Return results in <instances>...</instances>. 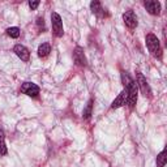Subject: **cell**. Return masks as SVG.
<instances>
[{
    "label": "cell",
    "mask_w": 167,
    "mask_h": 167,
    "mask_svg": "<svg viewBox=\"0 0 167 167\" xmlns=\"http://www.w3.org/2000/svg\"><path fill=\"white\" fill-rule=\"evenodd\" d=\"M73 60L77 65L80 67H85L86 65V58L85 54H84V50L81 47H76L73 51Z\"/></svg>",
    "instance_id": "9"
},
{
    "label": "cell",
    "mask_w": 167,
    "mask_h": 167,
    "mask_svg": "<svg viewBox=\"0 0 167 167\" xmlns=\"http://www.w3.org/2000/svg\"><path fill=\"white\" fill-rule=\"evenodd\" d=\"M125 90H127V94H128L127 103L131 108H133L137 103V97H138V88H137L136 81H132L129 85L125 88Z\"/></svg>",
    "instance_id": "2"
},
{
    "label": "cell",
    "mask_w": 167,
    "mask_h": 167,
    "mask_svg": "<svg viewBox=\"0 0 167 167\" xmlns=\"http://www.w3.org/2000/svg\"><path fill=\"white\" fill-rule=\"evenodd\" d=\"M7 34L10 38H18L20 37V29L18 27H9V29L7 30Z\"/></svg>",
    "instance_id": "15"
},
{
    "label": "cell",
    "mask_w": 167,
    "mask_h": 167,
    "mask_svg": "<svg viewBox=\"0 0 167 167\" xmlns=\"http://www.w3.org/2000/svg\"><path fill=\"white\" fill-rule=\"evenodd\" d=\"M21 92L29 97H37L39 94V88L33 82H24L21 86Z\"/></svg>",
    "instance_id": "5"
},
{
    "label": "cell",
    "mask_w": 167,
    "mask_h": 167,
    "mask_svg": "<svg viewBox=\"0 0 167 167\" xmlns=\"http://www.w3.org/2000/svg\"><path fill=\"white\" fill-rule=\"evenodd\" d=\"M51 24H52L54 34L56 35V37H63V34H64L63 21H62V17H60L56 12H52L51 13Z\"/></svg>",
    "instance_id": "3"
},
{
    "label": "cell",
    "mask_w": 167,
    "mask_h": 167,
    "mask_svg": "<svg viewBox=\"0 0 167 167\" xmlns=\"http://www.w3.org/2000/svg\"><path fill=\"white\" fill-rule=\"evenodd\" d=\"M38 5H39V2H29V7L31 9H37Z\"/></svg>",
    "instance_id": "18"
},
{
    "label": "cell",
    "mask_w": 167,
    "mask_h": 167,
    "mask_svg": "<svg viewBox=\"0 0 167 167\" xmlns=\"http://www.w3.org/2000/svg\"><path fill=\"white\" fill-rule=\"evenodd\" d=\"M166 154H167L166 149H165V150H162V152H161V153L158 154V157H157V167H165L166 161H167Z\"/></svg>",
    "instance_id": "13"
},
{
    "label": "cell",
    "mask_w": 167,
    "mask_h": 167,
    "mask_svg": "<svg viewBox=\"0 0 167 167\" xmlns=\"http://www.w3.org/2000/svg\"><path fill=\"white\" fill-rule=\"evenodd\" d=\"M92 108H93V99L88 103L86 108L84 110V118H85V119H89V118L92 116Z\"/></svg>",
    "instance_id": "16"
},
{
    "label": "cell",
    "mask_w": 167,
    "mask_h": 167,
    "mask_svg": "<svg viewBox=\"0 0 167 167\" xmlns=\"http://www.w3.org/2000/svg\"><path fill=\"white\" fill-rule=\"evenodd\" d=\"M144 7L146 8V10L153 14V16H159L161 14V3L155 2V0H148L144 3Z\"/></svg>",
    "instance_id": "6"
},
{
    "label": "cell",
    "mask_w": 167,
    "mask_h": 167,
    "mask_svg": "<svg viewBox=\"0 0 167 167\" xmlns=\"http://www.w3.org/2000/svg\"><path fill=\"white\" fill-rule=\"evenodd\" d=\"M13 52L17 55L22 62H29L30 52H29V50H27L25 46H22V44H16L14 48H13Z\"/></svg>",
    "instance_id": "8"
},
{
    "label": "cell",
    "mask_w": 167,
    "mask_h": 167,
    "mask_svg": "<svg viewBox=\"0 0 167 167\" xmlns=\"http://www.w3.org/2000/svg\"><path fill=\"white\" fill-rule=\"evenodd\" d=\"M136 84H137V88H140V90L144 96L148 98H152V90H150L149 84H148L145 77H144V75L140 73V72H137V82Z\"/></svg>",
    "instance_id": "4"
},
{
    "label": "cell",
    "mask_w": 167,
    "mask_h": 167,
    "mask_svg": "<svg viewBox=\"0 0 167 167\" xmlns=\"http://www.w3.org/2000/svg\"><path fill=\"white\" fill-rule=\"evenodd\" d=\"M146 46L149 48L150 54H152L154 58L162 59V48H161L158 38L155 37L154 34H148L146 35Z\"/></svg>",
    "instance_id": "1"
},
{
    "label": "cell",
    "mask_w": 167,
    "mask_h": 167,
    "mask_svg": "<svg viewBox=\"0 0 167 167\" xmlns=\"http://www.w3.org/2000/svg\"><path fill=\"white\" fill-rule=\"evenodd\" d=\"M123 20H124V24L129 27V29H135L137 26V16L135 14L133 10H127L123 14Z\"/></svg>",
    "instance_id": "7"
},
{
    "label": "cell",
    "mask_w": 167,
    "mask_h": 167,
    "mask_svg": "<svg viewBox=\"0 0 167 167\" xmlns=\"http://www.w3.org/2000/svg\"><path fill=\"white\" fill-rule=\"evenodd\" d=\"M37 25L39 26V29H44V20L42 17H39L37 20Z\"/></svg>",
    "instance_id": "17"
},
{
    "label": "cell",
    "mask_w": 167,
    "mask_h": 167,
    "mask_svg": "<svg viewBox=\"0 0 167 167\" xmlns=\"http://www.w3.org/2000/svg\"><path fill=\"white\" fill-rule=\"evenodd\" d=\"M0 154L5 155L7 154V146H5V135L4 131L0 129Z\"/></svg>",
    "instance_id": "14"
},
{
    "label": "cell",
    "mask_w": 167,
    "mask_h": 167,
    "mask_svg": "<svg viewBox=\"0 0 167 167\" xmlns=\"http://www.w3.org/2000/svg\"><path fill=\"white\" fill-rule=\"evenodd\" d=\"M50 52H51V46L48 43H42L38 47V55H39V58H46Z\"/></svg>",
    "instance_id": "11"
},
{
    "label": "cell",
    "mask_w": 167,
    "mask_h": 167,
    "mask_svg": "<svg viewBox=\"0 0 167 167\" xmlns=\"http://www.w3.org/2000/svg\"><path fill=\"white\" fill-rule=\"evenodd\" d=\"M90 8L93 10V13H96L98 16H103V9H102V5L99 2H97V0H94V2L90 3Z\"/></svg>",
    "instance_id": "12"
},
{
    "label": "cell",
    "mask_w": 167,
    "mask_h": 167,
    "mask_svg": "<svg viewBox=\"0 0 167 167\" xmlns=\"http://www.w3.org/2000/svg\"><path fill=\"white\" fill-rule=\"evenodd\" d=\"M127 99H128V94H127V90L124 89V90L115 98V101L112 102V104H111V107H112V108H119V107H121V106H124V104L127 103Z\"/></svg>",
    "instance_id": "10"
}]
</instances>
